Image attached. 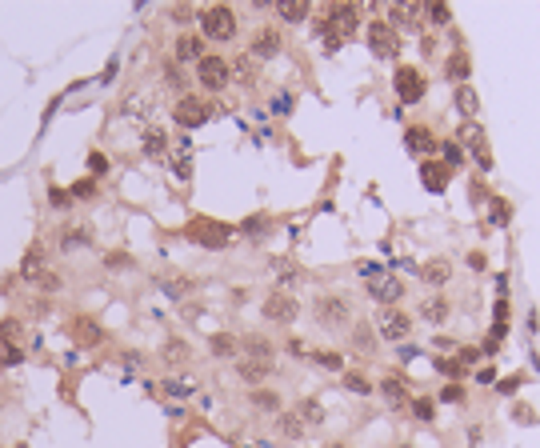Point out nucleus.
Listing matches in <instances>:
<instances>
[{"label":"nucleus","mask_w":540,"mask_h":448,"mask_svg":"<svg viewBox=\"0 0 540 448\" xmlns=\"http://www.w3.org/2000/svg\"><path fill=\"white\" fill-rule=\"evenodd\" d=\"M312 316H317L320 328H344V324H352V300L344 297V292H320L312 300Z\"/></svg>","instance_id":"nucleus-1"},{"label":"nucleus","mask_w":540,"mask_h":448,"mask_svg":"<svg viewBox=\"0 0 540 448\" xmlns=\"http://www.w3.org/2000/svg\"><path fill=\"white\" fill-rule=\"evenodd\" d=\"M233 224H224V220H209V216H197V220L185 228V237L192 240V244H200V249H224L228 240H233Z\"/></svg>","instance_id":"nucleus-2"},{"label":"nucleus","mask_w":540,"mask_h":448,"mask_svg":"<svg viewBox=\"0 0 540 448\" xmlns=\"http://www.w3.org/2000/svg\"><path fill=\"white\" fill-rule=\"evenodd\" d=\"M197 20H200V37L204 40H233L236 37V13L228 4H209Z\"/></svg>","instance_id":"nucleus-3"},{"label":"nucleus","mask_w":540,"mask_h":448,"mask_svg":"<svg viewBox=\"0 0 540 448\" xmlns=\"http://www.w3.org/2000/svg\"><path fill=\"white\" fill-rule=\"evenodd\" d=\"M172 120H176L180 128H188V132H192V128H200V125H209V120H212V104H209L204 97L180 92V100L172 104Z\"/></svg>","instance_id":"nucleus-4"},{"label":"nucleus","mask_w":540,"mask_h":448,"mask_svg":"<svg viewBox=\"0 0 540 448\" xmlns=\"http://www.w3.org/2000/svg\"><path fill=\"white\" fill-rule=\"evenodd\" d=\"M260 316L269 324H293L300 316V300L293 292H284V288H272L269 297L260 300Z\"/></svg>","instance_id":"nucleus-5"},{"label":"nucleus","mask_w":540,"mask_h":448,"mask_svg":"<svg viewBox=\"0 0 540 448\" xmlns=\"http://www.w3.org/2000/svg\"><path fill=\"white\" fill-rule=\"evenodd\" d=\"M197 80L204 92H221V88H228V80H233V68H228V61L224 56H212V52H204L197 61Z\"/></svg>","instance_id":"nucleus-6"},{"label":"nucleus","mask_w":540,"mask_h":448,"mask_svg":"<svg viewBox=\"0 0 540 448\" xmlns=\"http://www.w3.org/2000/svg\"><path fill=\"white\" fill-rule=\"evenodd\" d=\"M393 88L396 97L405 100V104H420L424 100V92H429V80H424V73L420 68H412V64H400L393 73Z\"/></svg>","instance_id":"nucleus-7"},{"label":"nucleus","mask_w":540,"mask_h":448,"mask_svg":"<svg viewBox=\"0 0 540 448\" xmlns=\"http://www.w3.org/2000/svg\"><path fill=\"white\" fill-rule=\"evenodd\" d=\"M324 28H329L336 40H348L360 28V8L356 4H329L324 8Z\"/></svg>","instance_id":"nucleus-8"},{"label":"nucleus","mask_w":540,"mask_h":448,"mask_svg":"<svg viewBox=\"0 0 540 448\" xmlns=\"http://www.w3.org/2000/svg\"><path fill=\"white\" fill-rule=\"evenodd\" d=\"M369 49H372V56L393 61L396 52H400V32H396L388 20H372L369 25Z\"/></svg>","instance_id":"nucleus-9"},{"label":"nucleus","mask_w":540,"mask_h":448,"mask_svg":"<svg viewBox=\"0 0 540 448\" xmlns=\"http://www.w3.org/2000/svg\"><path fill=\"white\" fill-rule=\"evenodd\" d=\"M456 132H460V140H456V144H465V149L477 156V168H480V173H492V152H489V144H484V132H480L477 120H465Z\"/></svg>","instance_id":"nucleus-10"},{"label":"nucleus","mask_w":540,"mask_h":448,"mask_svg":"<svg viewBox=\"0 0 540 448\" xmlns=\"http://www.w3.org/2000/svg\"><path fill=\"white\" fill-rule=\"evenodd\" d=\"M281 52H284L281 28L264 25V28H257V32H252V44H248V56H252V61H276Z\"/></svg>","instance_id":"nucleus-11"},{"label":"nucleus","mask_w":540,"mask_h":448,"mask_svg":"<svg viewBox=\"0 0 540 448\" xmlns=\"http://www.w3.org/2000/svg\"><path fill=\"white\" fill-rule=\"evenodd\" d=\"M408 332H412V316H408V312H400V309H384L381 312V321H376V336L400 344V340H408Z\"/></svg>","instance_id":"nucleus-12"},{"label":"nucleus","mask_w":540,"mask_h":448,"mask_svg":"<svg viewBox=\"0 0 540 448\" xmlns=\"http://www.w3.org/2000/svg\"><path fill=\"white\" fill-rule=\"evenodd\" d=\"M68 336H73L76 349H100V344H104V328H100V321H92V316H73V321H68Z\"/></svg>","instance_id":"nucleus-13"},{"label":"nucleus","mask_w":540,"mask_h":448,"mask_svg":"<svg viewBox=\"0 0 540 448\" xmlns=\"http://www.w3.org/2000/svg\"><path fill=\"white\" fill-rule=\"evenodd\" d=\"M405 149L429 161L432 152H441V140H436V132H432L429 125H408V132H405Z\"/></svg>","instance_id":"nucleus-14"},{"label":"nucleus","mask_w":540,"mask_h":448,"mask_svg":"<svg viewBox=\"0 0 540 448\" xmlns=\"http://www.w3.org/2000/svg\"><path fill=\"white\" fill-rule=\"evenodd\" d=\"M369 297L376 304H384V309H396V300L405 297V280L400 276H376L369 285Z\"/></svg>","instance_id":"nucleus-15"},{"label":"nucleus","mask_w":540,"mask_h":448,"mask_svg":"<svg viewBox=\"0 0 540 448\" xmlns=\"http://www.w3.org/2000/svg\"><path fill=\"white\" fill-rule=\"evenodd\" d=\"M92 244V224H64L61 237H56V249L61 252H80Z\"/></svg>","instance_id":"nucleus-16"},{"label":"nucleus","mask_w":540,"mask_h":448,"mask_svg":"<svg viewBox=\"0 0 540 448\" xmlns=\"http://www.w3.org/2000/svg\"><path fill=\"white\" fill-rule=\"evenodd\" d=\"M160 361L168 364V368H188V364H192V344L180 340V336H172V340L160 344Z\"/></svg>","instance_id":"nucleus-17"},{"label":"nucleus","mask_w":540,"mask_h":448,"mask_svg":"<svg viewBox=\"0 0 540 448\" xmlns=\"http://www.w3.org/2000/svg\"><path fill=\"white\" fill-rule=\"evenodd\" d=\"M236 376H240L248 388H260L272 376V361H248V356H240V361H236Z\"/></svg>","instance_id":"nucleus-18"},{"label":"nucleus","mask_w":540,"mask_h":448,"mask_svg":"<svg viewBox=\"0 0 540 448\" xmlns=\"http://www.w3.org/2000/svg\"><path fill=\"white\" fill-rule=\"evenodd\" d=\"M172 52H176V64H197L200 56H204V37H197V32H180L176 44H172Z\"/></svg>","instance_id":"nucleus-19"},{"label":"nucleus","mask_w":540,"mask_h":448,"mask_svg":"<svg viewBox=\"0 0 540 448\" xmlns=\"http://www.w3.org/2000/svg\"><path fill=\"white\" fill-rule=\"evenodd\" d=\"M420 280L432 288H444L453 280V261H444V256H432L429 264H420Z\"/></svg>","instance_id":"nucleus-20"},{"label":"nucleus","mask_w":540,"mask_h":448,"mask_svg":"<svg viewBox=\"0 0 540 448\" xmlns=\"http://www.w3.org/2000/svg\"><path fill=\"white\" fill-rule=\"evenodd\" d=\"M381 397L388 400V409H408V385H405V376H396L388 373L381 380Z\"/></svg>","instance_id":"nucleus-21"},{"label":"nucleus","mask_w":540,"mask_h":448,"mask_svg":"<svg viewBox=\"0 0 540 448\" xmlns=\"http://www.w3.org/2000/svg\"><path fill=\"white\" fill-rule=\"evenodd\" d=\"M420 185L441 197L444 188H448V168H444L441 161H424V164H420Z\"/></svg>","instance_id":"nucleus-22"},{"label":"nucleus","mask_w":540,"mask_h":448,"mask_svg":"<svg viewBox=\"0 0 540 448\" xmlns=\"http://www.w3.org/2000/svg\"><path fill=\"white\" fill-rule=\"evenodd\" d=\"M272 8H276V16H281L284 25H300V20H308V13H312L308 0H272Z\"/></svg>","instance_id":"nucleus-23"},{"label":"nucleus","mask_w":540,"mask_h":448,"mask_svg":"<svg viewBox=\"0 0 540 448\" xmlns=\"http://www.w3.org/2000/svg\"><path fill=\"white\" fill-rule=\"evenodd\" d=\"M44 256H49V249H44L40 240H37V244H32V249L25 252V261H20V276H25L28 285L37 280V273H44V264H49V261H44Z\"/></svg>","instance_id":"nucleus-24"},{"label":"nucleus","mask_w":540,"mask_h":448,"mask_svg":"<svg viewBox=\"0 0 540 448\" xmlns=\"http://www.w3.org/2000/svg\"><path fill=\"white\" fill-rule=\"evenodd\" d=\"M420 316L429 324H444L448 321V300H444L441 292H429V297L420 300Z\"/></svg>","instance_id":"nucleus-25"},{"label":"nucleus","mask_w":540,"mask_h":448,"mask_svg":"<svg viewBox=\"0 0 540 448\" xmlns=\"http://www.w3.org/2000/svg\"><path fill=\"white\" fill-rule=\"evenodd\" d=\"M209 349H212V356H216V361H240V340H236V336H228V332H216L209 340Z\"/></svg>","instance_id":"nucleus-26"},{"label":"nucleus","mask_w":540,"mask_h":448,"mask_svg":"<svg viewBox=\"0 0 540 448\" xmlns=\"http://www.w3.org/2000/svg\"><path fill=\"white\" fill-rule=\"evenodd\" d=\"M293 412L300 416V424H305V428H320V424H324V404H320L317 397H305Z\"/></svg>","instance_id":"nucleus-27"},{"label":"nucleus","mask_w":540,"mask_h":448,"mask_svg":"<svg viewBox=\"0 0 540 448\" xmlns=\"http://www.w3.org/2000/svg\"><path fill=\"white\" fill-rule=\"evenodd\" d=\"M444 73H448V80H456V85H465L468 73H472V56H468L465 49H456L448 61H444Z\"/></svg>","instance_id":"nucleus-28"},{"label":"nucleus","mask_w":540,"mask_h":448,"mask_svg":"<svg viewBox=\"0 0 540 448\" xmlns=\"http://www.w3.org/2000/svg\"><path fill=\"white\" fill-rule=\"evenodd\" d=\"M348 340H352L356 352H372V349H376V328H372L369 321H356L352 332H348Z\"/></svg>","instance_id":"nucleus-29"},{"label":"nucleus","mask_w":540,"mask_h":448,"mask_svg":"<svg viewBox=\"0 0 540 448\" xmlns=\"http://www.w3.org/2000/svg\"><path fill=\"white\" fill-rule=\"evenodd\" d=\"M240 352H245L248 361H272V356H276V349H272L264 336H245V340H240Z\"/></svg>","instance_id":"nucleus-30"},{"label":"nucleus","mask_w":540,"mask_h":448,"mask_svg":"<svg viewBox=\"0 0 540 448\" xmlns=\"http://www.w3.org/2000/svg\"><path fill=\"white\" fill-rule=\"evenodd\" d=\"M257 64L260 61H252L248 52H240L236 61H228V68H233V80H240V85H252V80H257Z\"/></svg>","instance_id":"nucleus-31"},{"label":"nucleus","mask_w":540,"mask_h":448,"mask_svg":"<svg viewBox=\"0 0 540 448\" xmlns=\"http://www.w3.org/2000/svg\"><path fill=\"white\" fill-rule=\"evenodd\" d=\"M248 404L260 409V412H276V416H281V397H276L272 388H252V392H248Z\"/></svg>","instance_id":"nucleus-32"},{"label":"nucleus","mask_w":540,"mask_h":448,"mask_svg":"<svg viewBox=\"0 0 540 448\" xmlns=\"http://www.w3.org/2000/svg\"><path fill=\"white\" fill-rule=\"evenodd\" d=\"M272 273H276V280H281L284 292H293V285H300V276H305L293 261H272Z\"/></svg>","instance_id":"nucleus-33"},{"label":"nucleus","mask_w":540,"mask_h":448,"mask_svg":"<svg viewBox=\"0 0 540 448\" xmlns=\"http://www.w3.org/2000/svg\"><path fill=\"white\" fill-rule=\"evenodd\" d=\"M276 433H281L284 440H300V436H305V424H300L296 412H281V416H276Z\"/></svg>","instance_id":"nucleus-34"},{"label":"nucleus","mask_w":540,"mask_h":448,"mask_svg":"<svg viewBox=\"0 0 540 448\" xmlns=\"http://www.w3.org/2000/svg\"><path fill=\"white\" fill-rule=\"evenodd\" d=\"M140 149H145V156H164V149H168V137H164L160 128H145Z\"/></svg>","instance_id":"nucleus-35"},{"label":"nucleus","mask_w":540,"mask_h":448,"mask_svg":"<svg viewBox=\"0 0 540 448\" xmlns=\"http://www.w3.org/2000/svg\"><path fill=\"white\" fill-rule=\"evenodd\" d=\"M157 285L164 288V292H168L172 300H180L185 292H192V280H188V276H160Z\"/></svg>","instance_id":"nucleus-36"},{"label":"nucleus","mask_w":540,"mask_h":448,"mask_svg":"<svg viewBox=\"0 0 540 448\" xmlns=\"http://www.w3.org/2000/svg\"><path fill=\"white\" fill-rule=\"evenodd\" d=\"M508 332V300H496V304H492V336H496V340H501V336Z\"/></svg>","instance_id":"nucleus-37"},{"label":"nucleus","mask_w":540,"mask_h":448,"mask_svg":"<svg viewBox=\"0 0 540 448\" xmlns=\"http://www.w3.org/2000/svg\"><path fill=\"white\" fill-rule=\"evenodd\" d=\"M441 156H444V168H448V173L465 164V149H460L456 140H441Z\"/></svg>","instance_id":"nucleus-38"},{"label":"nucleus","mask_w":540,"mask_h":448,"mask_svg":"<svg viewBox=\"0 0 540 448\" xmlns=\"http://www.w3.org/2000/svg\"><path fill=\"white\" fill-rule=\"evenodd\" d=\"M408 412H412L420 424H429L432 416H436V404H432L429 397H412V400H408Z\"/></svg>","instance_id":"nucleus-39"},{"label":"nucleus","mask_w":540,"mask_h":448,"mask_svg":"<svg viewBox=\"0 0 540 448\" xmlns=\"http://www.w3.org/2000/svg\"><path fill=\"white\" fill-rule=\"evenodd\" d=\"M20 336H25V324L16 321V316H4V321H0V340H4V344H20Z\"/></svg>","instance_id":"nucleus-40"},{"label":"nucleus","mask_w":540,"mask_h":448,"mask_svg":"<svg viewBox=\"0 0 540 448\" xmlns=\"http://www.w3.org/2000/svg\"><path fill=\"white\" fill-rule=\"evenodd\" d=\"M340 385L348 388V392H356V397H369L372 392L369 376H360V373H340Z\"/></svg>","instance_id":"nucleus-41"},{"label":"nucleus","mask_w":540,"mask_h":448,"mask_svg":"<svg viewBox=\"0 0 540 448\" xmlns=\"http://www.w3.org/2000/svg\"><path fill=\"white\" fill-rule=\"evenodd\" d=\"M312 361L320 364V368H329V373H344V356L336 349H324V352H312Z\"/></svg>","instance_id":"nucleus-42"},{"label":"nucleus","mask_w":540,"mask_h":448,"mask_svg":"<svg viewBox=\"0 0 540 448\" xmlns=\"http://www.w3.org/2000/svg\"><path fill=\"white\" fill-rule=\"evenodd\" d=\"M32 285H37V292H49V297H52V292H61V288H64V280L52 273V268H44V273H37Z\"/></svg>","instance_id":"nucleus-43"},{"label":"nucleus","mask_w":540,"mask_h":448,"mask_svg":"<svg viewBox=\"0 0 540 448\" xmlns=\"http://www.w3.org/2000/svg\"><path fill=\"white\" fill-rule=\"evenodd\" d=\"M477 104H480V100H477V88H468V85L456 88V108L465 112V116H472V112H477Z\"/></svg>","instance_id":"nucleus-44"},{"label":"nucleus","mask_w":540,"mask_h":448,"mask_svg":"<svg viewBox=\"0 0 540 448\" xmlns=\"http://www.w3.org/2000/svg\"><path fill=\"white\" fill-rule=\"evenodd\" d=\"M269 216H264V212H260V216H248L245 224H240V232H245V237H264V232H269Z\"/></svg>","instance_id":"nucleus-45"},{"label":"nucleus","mask_w":540,"mask_h":448,"mask_svg":"<svg viewBox=\"0 0 540 448\" xmlns=\"http://www.w3.org/2000/svg\"><path fill=\"white\" fill-rule=\"evenodd\" d=\"M424 16H429V20H432L436 28L453 20V13H448V4H441V0H432V4H424Z\"/></svg>","instance_id":"nucleus-46"},{"label":"nucleus","mask_w":540,"mask_h":448,"mask_svg":"<svg viewBox=\"0 0 540 448\" xmlns=\"http://www.w3.org/2000/svg\"><path fill=\"white\" fill-rule=\"evenodd\" d=\"M68 197H73V200H92V197H97V180H92V176L76 180V185L68 188Z\"/></svg>","instance_id":"nucleus-47"},{"label":"nucleus","mask_w":540,"mask_h":448,"mask_svg":"<svg viewBox=\"0 0 540 448\" xmlns=\"http://www.w3.org/2000/svg\"><path fill=\"white\" fill-rule=\"evenodd\" d=\"M489 220L501 228V224H508V204H504V197H492L489 200Z\"/></svg>","instance_id":"nucleus-48"},{"label":"nucleus","mask_w":540,"mask_h":448,"mask_svg":"<svg viewBox=\"0 0 540 448\" xmlns=\"http://www.w3.org/2000/svg\"><path fill=\"white\" fill-rule=\"evenodd\" d=\"M109 168H112V161L104 152H88V173H92V180H97V176H109Z\"/></svg>","instance_id":"nucleus-49"},{"label":"nucleus","mask_w":540,"mask_h":448,"mask_svg":"<svg viewBox=\"0 0 540 448\" xmlns=\"http://www.w3.org/2000/svg\"><path fill=\"white\" fill-rule=\"evenodd\" d=\"M133 256H128V252H109V256H104V268H109V273H124V268H133Z\"/></svg>","instance_id":"nucleus-50"},{"label":"nucleus","mask_w":540,"mask_h":448,"mask_svg":"<svg viewBox=\"0 0 540 448\" xmlns=\"http://www.w3.org/2000/svg\"><path fill=\"white\" fill-rule=\"evenodd\" d=\"M432 364H436V373H441V376H465V364H460V361H448V356H436V361H432Z\"/></svg>","instance_id":"nucleus-51"},{"label":"nucleus","mask_w":540,"mask_h":448,"mask_svg":"<svg viewBox=\"0 0 540 448\" xmlns=\"http://www.w3.org/2000/svg\"><path fill=\"white\" fill-rule=\"evenodd\" d=\"M20 361H25L20 344H4V349H0V364H4V368H13V364H20Z\"/></svg>","instance_id":"nucleus-52"},{"label":"nucleus","mask_w":540,"mask_h":448,"mask_svg":"<svg viewBox=\"0 0 540 448\" xmlns=\"http://www.w3.org/2000/svg\"><path fill=\"white\" fill-rule=\"evenodd\" d=\"M164 68H168V73H164V80H168L172 88H185V73H180V64L172 61V64H164Z\"/></svg>","instance_id":"nucleus-53"},{"label":"nucleus","mask_w":540,"mask_h":448,"mask_svg":"<svg viewBox=\"0 0 540 448\" xmlns=\"http://www.w3.org/2000/svg\"><path fill=\"white\" fill-rule=\"evenodd\" d=\"M49 204H52V209H68V204H73V197H68L64 188H49Z\"/></svg>","instance_id":"nucleus-54"},{"label":"nucleus","mask_w":540,"mask_h":448,"mask_svg":"<svg viewBox=\"0 0 540 448\" xmlns=\"http://www.w3.org/2000/svg\"><path fill=\"white\" fill-rule=\"evenodd\" d=\"M441 400H444V404H460V400H465V388H460V385L441 388Z\"/></svg>","instance_id":"nucleus-55"},{"label":"nucleus","mask_w":540,"mask_h":448,"mask_svg":"<svg viewBox=\"0 0 540 448\" xmlns=\"http://www.w3.org/2000/svg\"><path fill=\"white\" fill-rule=\"evenodd\" d=\"M465 264L472 268V273H484V268H489V261H484V252H468V256H465Z\"/></svg>","instance_id":"nucleus-56"},{"label":"nucleus","mask_w":540,"mask_h":448,"mask_svg":"<svg viewBox=\"0 0 540 448\" xmlns=\"http://www.w3.org/2000/svg\"><path fill=\"white\" fill-rule=\"evenodd\" d=\"M293 108V92H276L272 97V112H288Z\"/></svg>","instance_id":"nucleus-57"},{"label":"nucleus","mask_w":540,"mask_h":448,"mask_svg":"<svg viewBox=\"0 0 540 448\" xmlns=\"http://www.w3.org/2000/svg\"><path fill=\"white\" fill-rule=\"evenodd\" d=\"M164 392H168V397H188V392H192V385H185V380H168V385H164Z\"/></svg>","instance_id":"nucleus-58"},{"label":"nucleus","mask_w":540,"mask_h":448,"mask_svg":"<svg viewBox=\"0 0 540 448\" xmlns=\"http://www.w3.org/2000/svg\"><path fill=\"white\" fill-rule=\"evenodd\" d=\"M516 385H520V376H508V380H501V385H496V392H501V397H508V392H516Z\"/></svg>","instance_id":"nucleus-59"},{"label":"nucleus","mask_w":540,"mask_h":448,"mask_svg":"<svg viewBox=\"0 0 540 448\" xmlns=\"http://www.w3.org/2000/svg\"><path fill=\"white\" fill-rule=\"evenodd\" d=\"M484 352H489V356H496V352H501V340H496V336H489V340H484Z\"/></svg>","instance_id":"nucleus-60"},{"label":"nucleus","mask_w":540,"mask_h":448,"mask_svg":"<svg viewBox=\"0 0 540 448\" xmlns=\"http://www.w3.org/2000/svg\"><path fill=\"white\" fill-rule=\"evenodd\" d=\"M477 380H480V385H492V380H496V373H492V368H480Z\"/></svg>","instance_id":"nucleus-61"},{"label":"nucleus","mask_w":540,"mask_h":448,"mask_svg":"<svg viewBox=\"0 0 540 448\" xmlns=\"http://www.w3.org/2000/svg\"><path fill=\"white\" fill-rule=\"evenodd\" d=\"M172 20H192V8H172Z\"/></svg>","instance_id":"nucleus-62"},{"label":"nucleus","mask_w":540,"mask_h":448,"mask_svg":"<svg viewBox=\"0 0 540 448\" xmlns=\"http://www.w3.org/2000/svg\"><path fill=\"white\" fill-rule=\"evenodd\" d=\"M329 448H348V444H329Z\"/></svg>","instance_id":"nucleus-63"},{"label":"nucleus","mask_w":540,"mask_h":448,"mask_svg":"<svg viewBox=\"0 0 540 448\" xmlns=\"http://www.w3.org/2000/svg\"><path fill=\"white\" fill-rule=\"evenodd\" d=\"M400 448H408V444H400Z\"/></svg>","instance_id":"nucleus-64"}]
</instances>
